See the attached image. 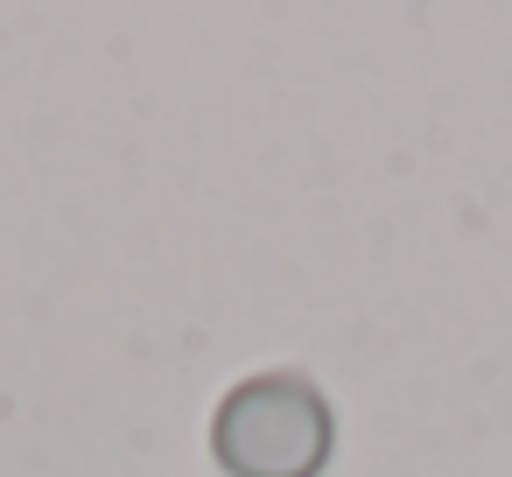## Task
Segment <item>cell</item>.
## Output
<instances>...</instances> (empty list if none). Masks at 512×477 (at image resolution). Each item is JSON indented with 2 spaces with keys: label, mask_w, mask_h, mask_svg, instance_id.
<instances>
[{
  "label": "cell",
  "mask_w": 512,
  "mask_h": 477,
  "mask_svg": "<svg viewBox=\"0 0 512 477\" xmlns=\"http://www.w3.org/2000/svg\"><path fill=\"white\" fill-rule=\"evenodd\" d=\"M337 421L302 372H253L211 414V449L232 477H316L330 463Z\"/></svg>",
  "instance_id": "1"
}]
</instances>
